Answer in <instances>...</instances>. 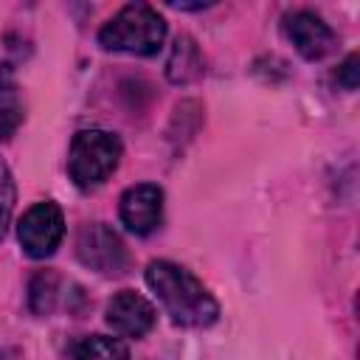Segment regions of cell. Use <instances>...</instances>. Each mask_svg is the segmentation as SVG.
Listing matches in <instances>:
<instances>
[{
  "mask_svg": "<svg viewBox=\"0 0 360 360\" xmlns=\"http://www.w3.org/2000/svg\"><path fill=\"white\" fill-rule=\"evenodd\" d=\"M53 295H56V278L51 273H39L31 284V307L34 312H48L53 307Z\"/></svg>",
  "mask_w": 360,
  "mask_h": 360,
  "instance_id": "obj_13",
  "label": "cell"
},
{
  "mask_svg": "<svg viewBox=\"0 0 360 360\" xmlns=\"http://www.w3.org/2000/svg\"><path fill=\"white\" fill-rule=\"evenodd\" d=\"M166 73H169L172 82H191L200 73V53H197L194 42L188 37H177L174 39V48H172Z\"/></svg>",
  "mask_w": 360,
  "mask_h": 360,
  "instance_id": "obj_10",
  "label": "cell"
},
{
  "mask_svg": "<svg viewBox=\"0 0 360 360\" xmlns=\"http://www.w3.org/2000/svg\"><path fill=\"white\" fill-rule=\"evenodd\" d=\"M166 39V20L146 3H129L98 31V42L107 51H124L135 56H152Z\"/></svg>",
  "mask_w": 360,
  "mask_h": 360,
  "instance_id": "obj_2",
  "label": "cell"
},
{
  "mask_svg": "<svg viewBox=\"0 0 360 360\" xmlns=\"http://www.w3.org/2000/svg\"><path fill=\"white\" fill-rule=\"evenodd\" d=\"M146 284L160 298L166 315L180 326H211L219 318V304L205 290V284L186 267L158 259L146 267Z\"/></svg>",
  "mask_w": 360,
  "mask_h": 360,
  "instance_id": "obj_1",
  "label": "cell"
},
{
  "mask_svg": "<svg viewBox=\"0 0 360 360\" xmlns=\"http://www.w3.org/2000/svg\"><path fill=\"white\" fill-rule=\"evenodd\" d=\"M127 357H129L127 343L107 335L82 338L70 352V360H127Z\"/></svg>",
  "mask_w": 360,
  "mask_h": 360,
  "instance_id": "obj_9",
  "label": "cell"
},
{
  "mask_svg": "<svg viewBox=\"0 0 360 360\" xmlns=\"http://www.w3.org/2000/svg\"><path fill=\"white\" fill-rule=\"evenodd\" d=\"M17 236H20V245H22V250L28 256H34V259L51 256L59 248L62 236H65L62 208L56 202H51V200L31 205L22 214L20 225H17Z\"/></svg>",
  "mask_w": 360,
  "mask_h": 360,
  "instance_id": "obj_5",
  "label": "cell"
},
{
  "mask_svg": "<svg viewBox=\"0 0 360 360\" xmlns=\"http://www.w3.org/2000/svg\"><path fill=\"white\" fill-rule=\"evenodd\" d=\"M76 256L84 267H90L96 273H104V276H121L129 264L124 242L104 222H90L79 231Z\"/></svg>",
  "mask_w": 360,
  "mask_h": 360,
  "instance_id": "obj_4",
  "label": "cell"
},
{
  "mask_svg": "<svg viewBox=\"0 0 360 360\" xmlns=\"http://www.w3.org/2000/svg\"><path fill=\"white\" fill-rule=\"evenodd\" d=\"M22 124V101H20V93L14 84L3 82L0 84V138L8 141L17 127Z\"/></svg>",
  "mask_w": 360,
  "mask_h": 360,
  "instance_id": "obj_11",
  "label": "cell"
},
{
  "mask_svg": "<svg viewBox=\"0 0 360 360\" xmlns=\"http://www.w3.org/2000/svg\"><path fill=\"white\" fill-rule=\"evenodd\" d=\"M14 180H11V172H8V166L3 163V158H0V239H3V233H6V228H8V222H11V211H14Z\"/></svg>",
  "mask_w": 360,
  "mask_h": 360,
  "instance_id": "obj_12",
  "label": "cell"
},
{
  "mask_svg": "<svg viewBox=\"0 0 360 360\" xmlns=\"http://www.w3.org/2000/svg\"><path fill=\"white\" fill-rule=\"evenodd\" d=\"M163 217V191L155 183H138L121 194V222L138 233L146 236L160 225Z\"/></svg>",
  "mask_w": 360,
  "mask_h": 360,
  "instance_id": "obj_7",
  "label": "cell"
},
{
  "mask_svg": "<svg viewBox=\"0 0 360 360\" xmlns=\"http://www.w3.org/2000/svg\"><path fill=\"white\" fill-rule=\"evenodd\" d=\"M121 160V141L104 129H82L76 132L68 155L70 180L79 188L101 186Z\"/></svg>",
  "mask_w": 360,
  "mask_h": 360,
  "instance_id": "obj_3",
  "label": "cell"
},
{
  "mask_svg": "<svg viewBox=\"0 0 360 360\" xmlns=\"http://www.w3.org/2000/svg\"><path fill=\"white\" fill-rule=\"evenodd\" d=\"M357 53L346 56V62L338 68V84H343L346 90H354L357 87Z\"/></svg>",
  "mask_w": 360,
  "mask_h": 360,
  "instance_id": "obj_14",
  "label": "cell"
},
{
  "mask_svg": "<svg viewBox=\"0 0 360 360\" xmlns=\"http://www.w3.org/2000/svg\"><path fill=\"white\" fill-rule=\"evenodd\" d=\"M107 323L124 338H143L155 326V307L143 295L121 290L107 304Z\"/></svg>",
  "mask_w": 360,
  "mask_h": 360,
  "instance_id": "obj_8",
  "label": "cell"
},
{
  "mask_svg": "<svg viewBox=\"0 0 360 360\" xmlns=\"http://www.w3.org/2000/svg\"><path fill=\"white\" fill-rule=\"evenodd\" d=\"M284 34L292 42V48L309 62L329 56L335 51V45H338L335 31L315 11H292L284 20Z\"/></svg>",
  "mask_w": 360,
  "mask_h": 360,
  "instance_id": "obj_6",
  "label": "cell"
}]
</instances>
